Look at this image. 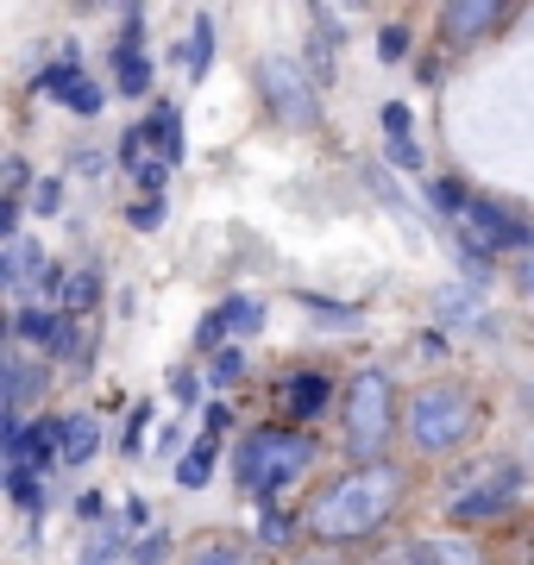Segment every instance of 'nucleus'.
Here are the masks:
<instances>
[{
  "label": "nucleus",
  "instance_id": "obj_6",
  "mask_svg": "<svg viewBox=\"0 0 534 565\" xmlns=\"http://www.w3.org/2000/svg\"><path fill=\"white\" fill-rule=\"evenodd\" d=\"M258 95L270 102V114L284 126H314L321 107H314V88H309V70L289 57H265L258 63Z\"/></svg>",
  "mask_w": 534,
  "mask_h": 565
},
{
  "label": "nucleus",
  "instance_id": "obj_32",
  "mask_svg": "<svg viewBox=\"0 0 534 565\" xmlns=\"http://www.w3.org/2000/svg\"><path fill=\"white\" fill-rule=\"evenodd\" d=\"M32 207H39V214H57V207H63V177H39V189H32Z\"/></svg>",
  "mask_w": 534,
  "mask_h": 565
},
{
  "label": "nucleus",
  "instance_id": "obj_7",
  "mask_svg": "<svg viewBox=\"0 0 534 565\" xmlns=\"http://www.w3.org/2000/svg\"><path fill=\"white\" fill-rule=\"evenodd\" d=\"M459 233H466V239H484L491 252H528V245H534L528 221L503 214L491 195H472V207H466V226H459Z\"/></svg>",
  "mask_w": 534,
  "mask_h": 565
},
{
  "label": "nucleus",
  "instance_id": "obj_41",
  "mask_svg": "<svg viewBox=\"0 0 534 565\" xmlns=\"http://www.w3.org/2000/svg\"><path fill=\"white\" fill-rule=\"evenodd\" d=\"M202 427H207V434H226V427H233V408H226V403H207Z\"/></svg>",
  "mask_w": 534,
  "mask_h": 565
},
{
  "label": "nucleus",
  "instance_id": "obj_38",
  "mask_svg": "<svg viewBox=\"0 0 534 565\" xmlns=\"http://www.w3.org/2000/svg\"><path fill=\"white\" fill-rule=\"evenodd\" d=\"M391 163H396V170H421V145H415V139H391Z\"/></svg>",
  "mask_w": 534,
  "mask_h": 565
},
{
  "label": "nucleus",
  "instance_id": "obj_30",
  "mask_svg": "<svg viewBox=\"0 0 534 565\" xmlns=\"http://www.w3.org/2000/svg\"><path fill=\"white\" fill-rule=\"evenodd\" d=\"M0 177H7V182H0V189H7V202H25V182H32L25 158H7V163H0Z\"/></svg>",
  "mask_w": 534,
  "mask_h": 565
},
{
  "label": "nucleus",
  "instance_id": "obj_34",
  "mask_svg": "<svg viewBox=\"0 0 534 565\" xmlns=\"http://www.w3.org/2000/svg\"><path fill=\"white\" fill-rule=\"evenodd\" d=\"M145 427H151V403H139V408H132V415H126V452H139V446H145Z\"/></svg>",
  "mask_w": 534,
  "mask_h": 565
},
{
  "label": "nucleus",
  "instance_id": "obj_25",
  "mask_svg": "<svg viewBox=\"0 0 534 565\" xmlns=\"http://www.w3.org/2000/svg\"><path fill=\"white\" fill-rule=\"evenodd\" d=\"M114 553H120V527H107V522H102V534L83 546V565H107Z\"/></svg>",
  "mask_w": 534,
  "mask_h": 565
},
{
  "label": "nucleus",
  "instance_id": "obj_12",
  "mask_svg": "<svg viewBox=\"0 0 534 565\" xmlns=\"http://www.w3.org/2000/svg\"><path fill=\"white\" fill-rule=\"evenodd\" d=\"M39 270H44V258H39V239H32V233H20V239L0 252V282H7V289H25V277L39 282Z\"/></svg>",
  "mask_w": 534,
  "mask_h": 565
},
{
  "label": "nucleus",
  "instance_id": "obj_20",
  "mask_svg": "<svg viewBox=\"0 0 534 565\" xmlns=\"http://www.w3.org/2000/svg\"><path fill=\"white\" fill-rule=\"evenodd\" d=\"M76 82H83V70H76V63H51V70L39 76V95H51V102H63V107H70V95H76Z\"/></svg>",
  "mask_w": 534,
  "mask_h": 565
},
{
  "label": "nucleus",
  "instance_id": "obj_2",
  "mask_svg": "<svg viewBox=\"0 0 534 565\" xmlns=\"http://www.w3.org/2000/svg\"><path fill=\"white\" fill-rule=\"evenodd\" d=\"M309 465H314V440H309V434H289V427H258V434L239 446L233 471H239L246 497L270 503V497H277L284 484H296Z\"/></svg>",
  "mask_w": 534,
  "mask_h": 565
},
{
  "label": "nucleus",
  "instance_id": "obj_9",
  "mask_svg": "<svg viewBox=\"0 0 534 565\" xmlns=\"http://www.w3.org/2000/svg\"><path fill=\"white\" fill-rule=\"evenodd\" d=\"M277 396H284V415H296V422H314V415L328 408L333 390H328V377H321V371H289Z\"/></svg>",
  "mask_w": 534,
  "mask_h": 565
},
{
  "label": "nucleus",
  "instance_id": "obj_24",
  "mask_svg": "<svg viewBox=\"0 0 534 565\" xmlns=\"http://www.w3.org/2000/svg\"><path fill=\"white\" fill-rule=\"evenodd\" d=\"M377 565H440V559H434V546H428V541H403V546H391V553H384Z\"/></svg>",
  "mask_w": 534,
  "mask_h": 565
},
{
  "label": "nucleus",
  "instance_id": "obj_4",
  "mask_svg": "<svg viewBox=\"0 0 534 565\" xmlns=\"http://www.w3.org/2000/svg\"><path fill=\"white\" fill-rule=\"evenodd\" d=\"M522 497V465L515 459H478L459 478H447V515L452 522H496Z\"/></svg>",
  "mask_w": 534,
  "mask_h": 565
},
{
  "label": "nucleus",
  "instance_id": "obj_15",
  "mask_svg": "<svg viewBox=\"0 0 534 565\" xmlns=\"http://www.w3.org/2000/svg\"><path fill=\"white\" fill-rule=\"evenodd\" d=\"M214 452H221V446H214V434H202V440L189 446L183 459H177V484H183V490H202L207 478H214Z\"/></svg>",
  "mask_w": 534,
  "mask_h": 565
},
{
  "label": "nucleus",
  "instance_id": "obj_22",
  "mask_svg": "<svg viewBox=\"0 0 534 565\" xmlns=\"http://www.w3.org/2000/svg\"><path fill=\"white\" fill-rule=\"evenodd\" d=\"M7 497L20 509H39V471L32 465H7Z\"/></svg>",
  "mask_w": 534,
  "mask_h": 565
},
{
  "label": "nucleus",
  "instance_id": "obj_3",
  "mask_svg": "<svg viewBox=\"0 0 534 565\" xmlns=\"http://www.w3.org/2000/svg\"><path fill=\"white\" fill-rule=\"evenodd\" d=\"M340 422H346V452H352V465H377V459H384V446H391V427H396L391 377H384V371H359V377L346 384Z\"/></svg>",
  "mask_w": 534,
  "mask_h": 565
},
{
  "label": "nucleus",
  "instance_id": "obj_5",
  "mask_svg": "<svg viewBox=\"0 0 534 565\" xmlns=\"http://www.w3.org/2000/svg\"><path fill=\"white\" fill-rule=\"evenodd\" d=\"M472 434V396L459 384H428L415 390L409 403V440L421 446V452H447V446H459Z\"/></svg>",
  "mask_w": 534,
  "mask_h": 565
},
{
  "label": "nucleus",
  "instance_id": "obj_21",
  "mask_svg": "<svg viewBox=\"0 0 534 565\" xmlns=\"http://www.w3.org/2000/svg\"><path fill=\"white\" fill-rule=\"evenodd\" d=\"M434 546V559L440 565H484V553H478L466 534H440V541H428Z\"/></svg>",
  "mask_w": 534,
  "mask_h": 565
},
{
  "label": "nucleus",
  "instance_id": "obj_26",
  "mask_svg": "<svg viewBox=\"0 0 534 565\" xmlns=\"http://www.w3.org/2000/svg\"><path fill=\"white\" fill-rule=\"evenodd\" d=\"M377 57H384V63L409 57V25H384V32H377Z\"/></svg>",
  "mask_w": 534,
  "mask_h": 565
},
{
  "label": "nucleus",
  "instance_id": "obj_14",
  "mask_svg": "<svg viewBox=\"0 0 534 565\" xmlns=\"http://www.w3.org/2000/svg\"><path fill=\"white\" fill-rule=\"evenodd\" d=\"M95 446H102V427H95V415H63V465L95 459Z\"/></svg>",
  "mask_w": 534,
  "mask_h": 565
},
{
  "label": "nucleus",
  "instance_id": "obj_18",
  "mask_svg": "<svg viewBox=\"0 0 534 565\" xmlns=\"http://www.w3.org/2000/svg\"><path fill=\"white\" fill-rule=\"evenodd\" d=\"M114 82H120V95H145V88H151L145 51H114Z\"/></svg>",
  "mask_w": 534,
  "mask_h": 565
},
{
  "label": "nucleus",
  "instance_id": "obj_10",
  "mask_svg": "<svg viewBox=\"0 0 534 565\" xmlns=\"http://www.w3.org/2000/svg\"><path fill=\"white\" fill-rule=\"evenodd\" d=\"M510 20V7H496V0H459V7H447L440 13V25H447V39H484L491 25Z\"/></svg>",
  "mask_w": 534,
  "mask_h": 565
},
{
  "label": "nucleus",
  "instance_id": "obj_17",
  "mask_svg": "<svg viewBox=\"0 0 534 565\" xmlns=\"http://www.w3.org/2000/svg\"><path fill=\"white\" fill-rule=\"evenodd\" d=\"M95 302H102V270H70V282H63V315H88Z\"/></svg>",
  "mask_w": 534,
  "mask_h": 565
},
{
  "label": "nucleus",
  "instance_id": "obj_36",
  "mask_svg": "<svg viewBox=\"0 0 534 565\" xmlns=\"http://www.w3.org/2000/svg\"><path fill=\"white\" fill-rule=\"evenodd\" d=\"M384 132H391V139H409V132H415V120H409V107H403V102L384 107Z\"/></svg>",
  "mask_w": 534,
  "mask_h": 565
},
{
  "label": "nucleus",
  "instance_id": "obj_13",
  "mask_svg": "<svg viewBox=\"0 0 534 565\" xmlns=\"http://www.w3.org/2000/svg\"><path fill=\"white\" fill-rule=\"evenodd\" d=\"M145 145H158V158L164 163H183V120H177V107H151Z\"/></svg>",
  "mask_w": 534,
  "mask_h": 565
},
{
  "label": "nucleus",
  "instance_id": "obj_42",
  "mask_svg": "<svg viewBox=\"0 0 534 565\" xmlns=\"http://www.w3.org/2000/svg\"><path fill=\"white\" fill-rule=\"evenodd\" d=\"M528 282H534V270H528Z\"/></svg>",
  "mask_w": 534,
  "mask_h": 565
},
{
  "label": "nucleus",
  "instance_id": "obj_37",
  "mask_svg": "<svg viewBox=\"0 0 534 565\" xmlns=\"http://www.w3.org/2000/svg\"><path fill=\"white\" fill-rule=\"evenodd\" d=\"M164 553H170V534H145V541L132 546V559H139V565H158Z\"/></svg>",
  "mask_w": 534,
  "mask_h": 565
},
{
  "label": "nucleus",
  "instance_id": "obj_40",
  "mask_svg": "<svg viewBox=\"0 0 534 565\" xmlns=\"http://www.w3.org/2000/svg\"><path fill=\"white\" fill-rule=\"evenodd\" d=\"M76 515H83V522H107V497L102 490H88L83 503H76Z\"/></svg>",
  "mask_w": 534,
  "mask_h": 565
},
{
  "label": "nucleus",
  "instance_id": "obj_19",
  "mask_svg": "<svg viewBox=\"0 0 534 565\" xmlns=\"http://www.w3.org/2000/svg\"><path fill=\"white\" fill-rule=\"evenodd\" d=\"M221 321H226V333H258V327H265V308L252 302V296H226Z\"/></svg>",
  "mask_w": 534,
  "mask_h": 565
},
{
  "label": "nucleus",
  "instance_id": "obj_8",
  "mask_svg": "<svg viewBox=\"0 0 534 565\" xmlns=\"http://www.w3.org/2000/svg\"><path fill=\"white\" fill-rule=\"evenodd\" d=\"M13 333H20L25 345H39V352H51V359H83V340H76V327H70V315H57V308H20V321H13Z\"/></svg>",
  "mask_w": 534,
  "mask_h": 565
},
{
  "label": "nucleus",
  "instance_id": "obj_28",
  "mask_svg": "<svg viewBox=\"0 0 534 565\" xmlns=\"http://www.w3.org/2000/svg\"><path fill=\"white\" fill-rule=\"evenodd\" d=\"M239 377H246V352L226 345L221 359H214V371H207V384H239Z\"/></svg>",
  "mask_w": 534,
  "mask_h": 565
},
{
  "label": "nucleus",
  "instance_id": "obj_1",
  "mask_svg": "<svg viewBox=\"0 0 534 565\" xmlns=\"http://www.w3.org/2000/svg\"><path fill=\"white\" fill-rule=\"evenodd\" d=\"M396 497H403V471L396 465H352L340 484L321 490V503L309 509V534L314 541H365L377 527L391 522Z\"/></svg>",
  "mask_w": 534,
  "mask_h": 565
},
{
  "label": "nucleus",
  "instance_id": "obj_33",
  "mask_svg": "<svg viewBox=\"0 0 534 565\" xmlns=\"http://www.w3.org/2000/svg\"><path fill=\"white\" fill-rule=\"evenodd\" d=\"M195 565H258V559L246 546H207V553H195Z\"/></svg>",
  "mask_w": 534,
  "mask_h": 565
},
{
  "label": "nucleus",
  "instance_id": "obj_16",
  "mask_svg": "<svg viewBox=\"0 0 534 565\" xmlns=\"http://www.w3.org/2000/svg\"><path fill=\"white\" fill-rule=\"evenodd\" d=\"M207 63H214V20H195L189 25V44H183V70H189V82H202L207 76Z\"/></svg>",
  "mask_w": 534,
  "mask_h": 565
},
{
  "label": "nucleus",
  "instance_id": "obj_27",
  "mask_svg": "<svg viewBox=\"0 0 534 565\" xmlns=\"http://www.w3.org/2000/svg\"><path fill=\"white\" fill-rule=\"evenodd\" d=\"M434 207H447V214H459V221H466V207H472V195H466V189H459L452 177H440V182H434Z\"/></svg>",
  "mask_w": 534,
  "mask_h": 565
},
{
  "label": "nucleus",
  "instance_id": "obj_11",
  "mask_svg": "<svg viewBox=\"0 0 534 565\" xmlns=\"http://www.w3.org/2000/svg\"><path fill=\"white\" fill-rule=\"evenodd\" d=\"M0 377H7V408L20 415V408L44 390V364H32L25 352H7V359H0Z\"/></svg>",
  "mask_w": 534,
  "mask_h": 565
},
{
  "label": "nucleus",
  "instance_id": "obj_23",
  "mask_svg": "<svg viewBox=\"0 0 534 565\" xmlns=\"http://www.w3.org/2000/svg\"><path fill=\"white\" fill-rule=\"evenodd\" d=\"M440 315H447V321H472V327H491V321H484V315H478V308H472V296H466V289H440Z\"/></svg>",
  "mask_w": 534,
  "mask_h": 565
},
{
  "label": "nucleus",
  "instance_id": "obj_29",
  "mask_svg": "<svg viewBox=\"0 0 534 565\" xmlns=\"http://www.w3.org/2000/svg\"><path fill=\"white\" fill-rule=\"evenodd\" d=\"M70 107H76V114H102V107H107V88H102L95 76H83V82H76V95H70Z\"/></svg>",
  "mask_w": 534,
  "mask_h": 565
},
{
  "label": "nucleus",
  "instance_id": "obj_35",
  "mask_svg": "<svg viewBox=\"0 0 534 565\" xmlns=\"http://www.w3.org/2000/svg\"><path fill=\"white\" fill-rule=\"evenodd\" d=\"M258 534H265V546H284V541H289V515H284V509H265Z\"/></svg>",
  "mask_w": 534,
  "mask_h": 565
},
{
  "label": "nucleus",
  "instance_id": "obj_31",
  "mask_svg": "<svg viewBox=\"0 0 534 565\" xmlns=\"http://www.w3.org/2000/svg\"><path fill=\"white\" fill-rule=\"evenodd\" d=\"M164 177H170V163H164V158H145V163H139V189H145V202H158Z\"/></svg>",
  "mask_w": 534,
  "mask_h": 565
},
{
  "label": "nucleus",
  "instance_id": "obj_39",
  "mask_svg": "<svg viewBox=\"0 0 534 565\" xmlns=\"http://www.w3.org/2000/svg\"><path fill=\"white\" fill-rule=\"evenodd\" d=\"M126 221L139 226V233H151V226L164 221V202H139V207H132V214H126Z\"/></svg>",
  "mask_w": 534,
  "mask_h": 565
}]
</instances>
